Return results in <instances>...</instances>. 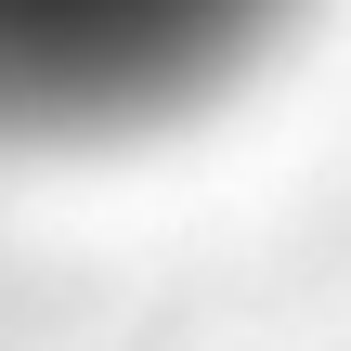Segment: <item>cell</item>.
I'll return each mask as SVG.
<instances>
[{
  "mask_svg": "<svg viewBox=\"0 0 351 351\" xmlns=\"http://www.w3.org/2000/svg\"><path fill=\"white\" fill-rule=\"evenodd\" d=\"M287 0H0V143L143 130L234 78Z\"/></svg>",
  "mask_w": 351,
  "mask_h": 351,
  "instance_id": "6da1fadb",
  "label": "cell"
}]
</instances>
